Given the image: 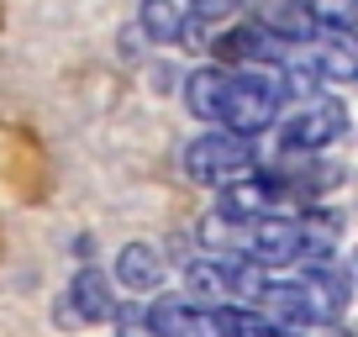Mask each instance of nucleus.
Wrapping results in <instances>:
<instances>
[{
    "label": "nucleus",
    "mask_w": 358,
    "mask_h": 337,
    "mask_svg": "<svg viewBox=\"0 0 358 337\" xmlns=\"http://www.w3.org/2000/svg\"><path fill=\"white\" fill-rule=\"evenodd\" d=\"M343 132H348V106L332 101V95H322V101H311L306 111H295L290 122L280 127V148L285 153H322V148L337 143Z\"/></svg>",
    "instance_id": "39448f33"
},
{
    "label": "nucleus",
    "mask_w": 358,
    "mask_h": 337,
    "mask_svg": "<svg viewBox=\"0 0 358 337\" xmlns=\"http://www.w3.org/2000/svg\"><path fill=\"white\" fill-rule=\"evenodd\" d=\"M179 22H185L179 0H143V11H137V32L148 43H179Z\"/></svg>",
    "instance_id": "f8f14e48"
},
{
    "label": "nucleus",
    "mask_w": 358,
    "mask_h": 337,
    "mask_svg": "<svg viewBox=\"0 0 358 337\" xmlns=\"http://www.w3.org/2000/svg\"><path fill=\"white\" fill-rule=\"evenodd\" d=\"M285 206H295V201L285 195V185L274 180V174H243V180H232V185L216 190V216H222L227 227L285 216Z\"/></svg>",
    "instance_id": "20e7f679"
},
{
    "label": "nucleus",
    "mask_w": 358,
    "mask_h": 337,
    "mask_svg": "<svg viewBox=\"0 0 358 337\" xmlns=\"http://www.w3.org/2000/svg\"><path fill=\"white\" fill-rule=\"evenodd\" d=\"M164 274H169V264H164V253H158L153 243H127L122 253H116V285H127L137 301H148V295L164 285Z\"/></svg>",
    "instance_id": "6e6552de"
},
{
    "label": "nucleus",
    "mask_w": 358,
    "mask_h": 337,
    "mask_svg": "<svg viewBox=\"0 0 358 337\" xmlns=\"http://www.w3.org/2000/svg\"><path fill=\"white\" fill-rule=\"evenodd\" d=\"M211 322H216V337H280L285 332L280 322H268L253 306H211Z\"/></svg>",
    "instance_id": "9b49d317"
},
{
    "label": "nucleus",
    "mask_w": 358,
    "mask_h": 337,
    "mask_svg": "<svg viewBox=\"0 0 358 337\" xmlns=\"http://www.w3.org/2000/svg\"><path fill=\"white\" fill-rule=\"evenodd\" d=\"M248 264H332V232H316L301 216H264L248 232Z\"/></svg>",
    "instance_id": "f03ea898"
},
{
    "label": "nucleus",
    "mask_w": 358,
    "mask_h": 337,
    "mask_svg": "<svg viewBox=\"0 0 358 337\" xmlns=\"http://www.w3.org/2000/svg\"><path fill=\"white\" fill-rule=\"evenodd\" d=\"M0 174H6L11 195H22V201H37V195L48 190L43 153H37V143H32V137H22V132H11L6 143H0Z\"/></svg>",
    "instance_id": "0eeeda50"
},
{
    "label": "nucleus",
    "mask_w": 358,
    "mask_h": 337,
    "mask_svg": "<svg viewBox=\"0 0 358 337\" xmlns=\"http://www.w3.org/2000/svg\"><path fill=\"white\" fill-rule=\"evenodd\" d=\"M227 85H232V69H216V64L190 69V74H185V106H190V116L216 122V116H222V101H227Z\"/></svg>",
    "instance_id": "1a4fd4ad"
},
{
    "label": "nucleus",
    "mask_w": 358,
    "mask_h": 337,
    "mask_svg": "<svg viewBox=\"0 0 358 337\" xmlns=\"http://www.w3.org/2000/svg\"><path fill=\"white\" fill-rule=\"evenodd\" d=\"M243 0H190V16L195 22H222V16H232Z\"/></svg>",
    "instance_id": "ddd939ff"
},
{
    "label": "nucleus",
    "mask_w": 358,
    "mask_h": 337,
    "mask_svg": "<svg viewBox=\"0 0 358 337\" xmlns=\"http://www.w3.org/2000/svg\"><path fill=\"white\" fill-rule=\"evenodd\" d=\"M253 164H258L253 143H248V137H232V132H201L185 148V174H190L195 185H211V190L253 174Z\"/></svg>",
    "instance_id": "7ed1b4c3"
},
{
    "label": "nucleus",
    "mask_w": 358,
    "mask_h": 337,
    "mask_svg": "<svg viewBox=\"0 0 358 337\" xmlns=\"http://www.w3.org/2000/svg\"><path fill=\"white\" fill-rule=\"evenodd\" d=\"M185 295L195 301H206V311L211 306H232V280H227V259H201L185 269Z\"/></svg>",
    "instance_id": "9d476101"
},
{
    "label": "nucleus",
    "mask_w": 358,
    "mask_h": 337,
    "mask_svg": "<svg viewBox=\"0 0 358 337\" xmlns=\"http://www.w3.org/2000/svg\"><path fill=\"white\" fill-rule=\"evenodd\" d=\"M285 111V85L280 74H268V69H232V85H227V101H222V132L232 137H264L268 127L280 122Z\"/></svg>",
    "instance_id": "f257e3e1"
},
{
    "label": "nucleus",
    "mask_w": 358,
    "mask_h": 337,
    "mask_svg": "<svg viewBox=\"0 0 358 337\" xmlns=\"http://www.w3.org/2000/svg\"><path fill=\"white\" fill-rule=\"evenodd\" d=\"M116 311V295H111V280H106V269H95V264H85V269L69 280L64 301H58V322L64 327H95V322H111Z\"/></svg>",
    "instance_id": "423d86ee"
}]
</instances>
